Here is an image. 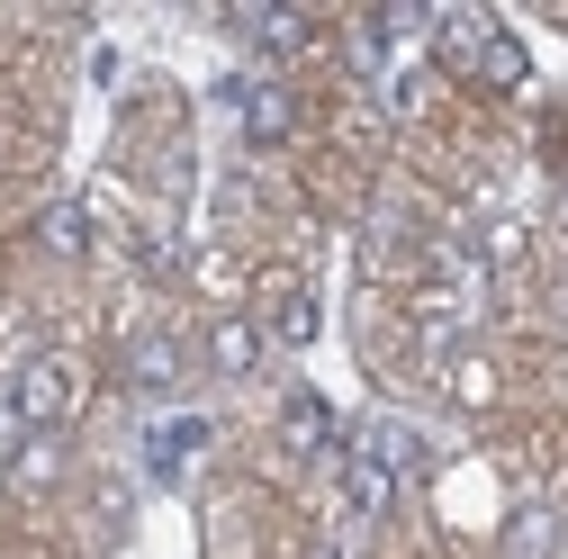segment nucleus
Returning a JSON list of instances; mask_svg holds the SVG:
<instances>
[{
    "label": "nucleus",
    "instance_id": "14",
    "mask_svg": "<svg viewBox=\"0 0 568 559\" xmlns=\"http://www.w3.org/2000/svg\"><path fill=\"white\" fill-rule=\"evenodd\" d=\"M487 28H496V19H478V10H452V19H434V45H443V63H452V73H469V54L487 45Z\"/></svg>",
    "mask_w": 568,
    "mask_h": 559
},
{
    "label": "nucleus",
    "instance_id": "2",
    "mask_svg": "<svg viewBox=\"0 0 568 559\" xmlns=\"http://www.w3.org/2000/svg\"><path fill=\"white\" fill-rule=\"evenodd\" d=\"M181 370H190V343L163 334V325H154V334H135V343H126V362H118V379H126L135 397H172Z\"/></svg>",
    "mask_w": 568,
    "mask_h": 559
},
{
    "label": "nucleus",
    "instance_id": "5",
    "mask_svg": "<svg viewBox=\"0 0 568 559\" xmlns=\"http://www.w3.org/2000/svg\"><path fill=\"white\" fill-rule=\"evenodd\" d=\"M262 362H271L262 316H217V325H207V370H217V379H253Z\"/></svg>",
    "mask_w": 568,
    "mask_h": 559
},
{
    "label": "nucleus",
    "instance_id": "12",
    "mask_svg": "<svg viewBox=\"0 0 568 559\" xmlns=\"http://www.w3.org/2000/svg\"><path fill=\"white\" fill-rule=\"evenodd\" d=\"M559 550H568L559 506H515L506 515V559H559Z\"/></svg>",
    "mask_w": 568,
    "mask_h": 559
},
{
    "label": "nucleus",
    "instance_id": "6",
    "mask_svg": "<svg viewBox=\"0 0 568 559\" xmlns=\"http://www.w3.org/2000/svg\"><path fill=\"white\" fill-rule=\"evenodd\" d=\"M207 434H217V425H207V415H163V425L145 434V469L172 487V478H190V460L207 451Z\"/></svg>",
    "mask_w": 568,
    "mask_h": 559
},
{
    "label": "nucleus",
    "instance_id": "3",
    "mask_svg": "<svg viewBox=\"0 0 568 559\" xmlns=\"http://www.w3.org/2000/svg\"><path fill=\"white\" fill-rule=\"evenodd\" d=\"M280 443H290L298 460H343V443H352V434H343V415H334L316 388H298L290 406H280Z\"/></svg>",
    "mask_w": 568,
    "mask_h": 559
},
{
    "label": "nucleus",
    "instance_id": "15",
    "mask_svg": "<svg viewBox=\"0 0 568 559\" xmlns=\"http://www.w3.org/2000/svg\"><path fill=\"white\" fill-rule=\"evenodd\" d=\"M54 451H63L54 434H28L19 460H10V487H45V478H54Z\"/></svg>",
    "mask_w": 568,
    "mask_h": 559
},
{
    "label": "nucleus",
    "instance_id": "1",
    "mask_svg": "<svg viewBox=\"0 0 568 559\" xmlns=\"http://www.w3.org/2000/svg\"><path fill=\"white\" fill-rule=\"evenodd\" d=\"M10 406H19L28 434H63V425L82 415V370L63 362V353H37V362L19 370V388H10Z\"/></svg>",
    "mask_w": 568,
    "mask_h": 559
},
{
    "label": "nucleus",
    "instance_id": "9",
    "mask_svg": "<svg viewBox=\"0 0 568 559\" xmlns=\"http://www.w3.org/2000/svg\"><path fill=\"white\" fill-rule=\"evenodd\" d=\"M343 451H362V460H379L388 478H406V469H424V434H415V425H397V415H371V425L352 434Z\"/></svg>",
    "mask_w": 568,
    "mask_h": 559
},
{
    "label": "nucleus",
    "instance_id": "13",
    "mask_svg": "<svg viewBox=\"0 0 568 559\" xmlns=\"http://www.w3.org/2000/svg\"><path fill=\"white\" fill-rule=\"evenodd\" d=\"M37 244H45L54 262H82V253H91V207H82V199L37 207Z\"/></svg>",
    "mask_w": 568,
    "mask_h": 559
},
{
    "label": "nucleus",
    "instance_id": "8",
    "mask_svg": "<svg viewBox=\"0 0 568 559\" xmlns=\"http://www.w3.org/2000/svg\"><path fill=\"white\" fill-rule=\"evenodd\" d=\"M469 82H478V91H496V100H506V91H524V82H532L524 37H515V28H487V45L469 54Z\"/></svg>",
    "mask_w": 568,
    "mask_h": 559
},
{
    "label": "nucleus",
    "instance_id": "4",
    "mask_svg": "<svg viewBox=\"0 0 568 559\" xmlns=\"http://www.w3.org/2000/svg\"><path fill=\"white\" fill-rule=\"evenodd\" d=\"M235 118H244V145H290L298 135V100H290V82H235Z\"/></svg>",
    "mask_w": 568,
    "mask_h": 559
},
{
    "label": "nucleus",
    "instance_id": "7",
    "mask_svg": "<svg viewBox=\"0 0 568 559\" xmlns=\"http://www.w3.org/2000/svg\"><path fill=\"white\" fill-rule=\"evenodd\" d=\"M334 487H343V515H352V524H379V515L397 506V478H388L379 460H362V451L334 460Z\"/></svg>",
    "mask_w": 568,
    "mask_h": 559
},
{
    "label": "nucleus",
    "instance_id": "11",
    "mask_svg": "<svg viewBox=\"0 0 568 559\" xmlns=\"http://www.w3.org/2000/svg\"><path fill=\"white\" fill-rule=\"evenodd\" d=\"M235 28H244V37H253V45L271 54V63H298V54L316 45V28H307V10H271V0H262V10H244Z\"/></svg>",
    "mask_w": 568,
    "mask_h": 559
},
{
    "label": "nucleus",
    "instance_id": "10",
    "mask_svg": "<svg viewBox=\"0 0 568 559\" xmlns=\"http://www.w3.org/2000/svg\"><path fill=\"white\" fill-rule=\"evenodd\" d=\"M316 325H325L316 289H298V280H271V316H262V334H271V343H290V353H307Z\"/></svg>",
    "mask_w": 568,
    "mask_h": 559
}]
</instances>
